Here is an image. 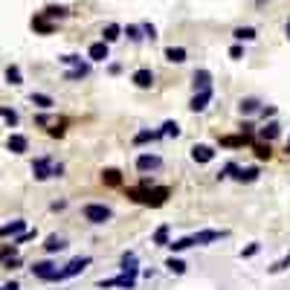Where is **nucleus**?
<instances>
[{"instance_id": "f257e3e1", "label": "nucleus", "mask_w": 290, "mask_h": 290, "mask_svg": "<svg viewBox=\"0 0 290 290\" xmlns=\"http://www.w3.org/2000/svg\"><path fill=\"white\" fill-rule=\"evenodd\" d=\"M128 198H134L136 203H145V206H163L165 198H168V189H151V186L128 189Z\"/></svg>"}, {"instance_id": "f03ea898", "label": "nucleus", "mask_w": 290, "mask_h": 290, "mask_svg": "<svg viewBox=\"0 0 290 290\" xmlns=\"http://www.w3.org/2000/svg\"><path fill=\"white\" fill-rule=\"evenodd\" d=\"M110 215H113V212H110L105 203H87V206H84V218H87L90 224H108Z\"/></svg>"}, {"instance_id": "7ed1b4c3", "label": "nucleus", "mask_w": 290, "mask_h": 290, "mask_svg": "<svg viewBox=\"0 0 290 290\" xmlns=\"http://www.w3.org/2000/svg\"><path fill=\"white\" fill-rule=\"evenodd\" d=\"M99 287H122V290H134L136 287V276L134 273H122V276H113V279H102Z\"/></svg>"}, {"instance_id": "20e7f679", "label": "nucleus", "mask_w": 290, "mask_h": 290, "mask_svg": "<svg viewBox=\"0 0 290 290\" xmlns=\"http://www.w3.org/2000/svg\"><path fill=\"white\" fill-rule=\"evenodd\" d=\"M84 267H90V255H82V258H72L64 270H58V281L64 279H72V276H79V273L84 270Z\"/></svg>"}, {"instance_id": "39448f33", "label": "nucleus", "mask_w": 290, "mask_h": 290, "mask_svg": "<svg viewBox=\"0 0 290 290\" xmlns=\"http://www.w3.org/2000/svg\"><path fill=\"white\" fill-rule=\"evenodd\" d=\"M53 160L50 157H38V160H32V174H35V180H50L53 177Z\"/></svg>"}, {"instance_id": "423d86ee", "label": "nucleus", "mask_w": 290, "mask_h": 290, "mask_svg": "<svg viewBox=\"0 0 290 290\" xmlns=\"http://www.w3.org/2000/svg\"><path fill=\"white\" fill-rule=\"evenodd\" d=\"M32 273H35L38 279H44V281H58V270H55L53 261H35Z\"/></svg>"}, {"instance_id": "0eeeda50", "label": "nucleus", "mask_w": 290, "mask_h": 290, "mask_svg": "<svg viewBox=\"0 0 290 290\" xmlns=\"http://www.w3.org/2000/svg\"><path fill=\"white\" fill-rule=\"evenodd\" d=\"M212 102V87L209 90H195V96H191L189 108L195 110V113H200V110H206V105Z\"/></svg>"}, {"instance_id": "6e6552de", "label": "nucleus", "mask_w": 290, "mask_h": 290, "mask_svg": "<svg viewBox=\"0 0 290 290\" xmlns=\"http://www.w3.org/2000/svg\"><path fill=\"white\" fill-rule=\"evenodd\" d=\"M160 165H163V160L157 154H139L136 157V168H139V172H157Z\"/></svg>"}, {"instance_id": "1a4fd4ad", "label": "nucleus", "mask_w": 290, "mask_h": 290, "mask_svg": "<svg viewBox=\"0 0 290 290\" xmlns=\"http://www.w3.org/2000/svg\"><path fill=\"white\" fill-rule=\"evenodd\" d=\"M191 160L195 163H212L215 160V148L212 145H195L191 148Z\"/></svg>"}, {"instance_id": "9d476101", "label": "nucleus", "mask_w": 290, "mask_h": 290, "mask_svg": "<svg viewBox=\"0 0 290 290\" xmlns=\"http://www.w3.org/2000/svg\"><path fill=\"white\" fill-rule=\"evenodd\" d=\"M6 148H9L12 154H23V151L29 148V139L23 134H12L9 139H6Z\"/></svg>"}, {"instance_id": "9b49d317", "label": "nucleus", "mask_w": 290, "mask_h": 290, "mask_svg": "<svg viewBox=\"0 0 290 290\" xmlns=\"http://www.w3.org/2000/svg\"><path fill=\"white\" fill-rule=\"evenodd\" d=\"M87 55H90V61H105V58L110 55V44H105V41H96V44H90Z\"/></svg>"}, {"instance_id": "f8f14e48", "label": "nucleus", "mask_w": 290, "mask_h": 290, "mask_svg": "<svg viewBox=\"0 0 290 290\" xmlns=\"http://www.w3.org/2000/svg\"><path fill=\"white\" fill-rule=\"evenodd\" d=\"M134 84H136V87H142V90H145V87H151V84H154V72L148 70V67L136 70L134 72Z\"/></svg>"}, {"instance_id": "ddd939ff", "label": "nucleus", "mask_w": 290, "mask_h": 290, "mask_svg": "<svg viewBox=\"0 0 290 290\" xmlns=\"http://www.w3.org/2000/svg\"><path fill=\"white\" fill-rule=\"evenodd\" d=\"M209 82H212V72L209 70H195V76H191L195 90H209Z\"/></svg>"}, {"instance_id": "4468645a", "label": "nucleus", "mask_w": 290, "mask_h": 290, "mask_svg": "<svg viewBox=\"0 0 290 290\" xmlns=\"http://www.w3.org/2000/svg\"><path fill=\"white\" fill-rule=\"evenodd\" d=\"M221 235H224V232H218V229H203V232H198V235H191V238H195L198 247H206V244H212V241H218Z\"/></svg>"}, {"instance_id": "2eb2a0df", "label": "nucleus", "mask_w": 290, "mask_h": 290, "mask_svg": "<svg viewBox=\"0 0 290 290\" xmlns=\"http://www.w3.org/2000/svg\"><path fill=\"white\" fill-rule=\"evenodd\" d=\"M27 229V221H12V224H6V227H0V238H15V235H20Z\"/></svg>"}, {"instance_id": "dca6fc26", "label": "nucleus", "mask_w": 290, "mask_h": 290, "mask_svg": "<svg viewBox=\"0 0 290 290\" xmlns=\"http://www.w3.org/2000/svg\"><path fill=\"white\" fill-rule=\"evenodd\" d=\"M238 183H255L258 180V168L255 165H250V168H235V174H232Z\"/></svg>"}, {"instance_id": "f3484780", "label": "nucleus", "mask_w": 290, "mask_h": 290, "mask_svg": "<svg viewBox=\"0 0 290 290\" xmlns=\"http://www.w3.org/2000/svg\"><path fill=\"white\" fill-rule=\"evenodd\" d=\"M41 15H44V18H50V20H55V18L61 20V18H67V15H70V9H67V6H55V3H50Z\"/></svg>"}, {"instance_id": "a211bd4d", "label": "nucleus", "mask_w": 290, "mask_h": 290, "mask_svg": "<svg viewBox=\"0 0 290 290\" xmlns=\"http://www.w3.org/2000/svg\"><path fill=\"white\" fill-rule=\"evenodd\" d=\"M32 29H35V32H44V35H50V32H53V20L50 18H44V15H35V18H32Z\"/></svg>"}, {"instance_id": "6ab92c4d", "label": "nucleus", "mask_w": 290, "mask_h": 290, "mask_svg": "<svg viewBox=\"0 0 290 290\" xmlns=\"http://www.w3.org/2000/svg\"><path fill=\"white\" fill-rule=\"evenodd\" d=\"M119 35H122V27H119V23H108V27L102 29V41H105V44H113Z\"/></svg>"}, {"instance_id": "aec40b11", "label": "nucleus", "mask_w": 290, "mask_h": 290, "mask_svg": "<svg viewBox=\"0 0 290 290\" xmlns=\"http://www.w3.org/2000/svg\"><path fill=\"white\" fill-rule=\"evenodd\" d=\"M29 102H32L35 108H44V110H50L55 105L53 96H46V93H32V96H29Z\"/></svg>"}, {"instance_id": "412c9836", "label": "nucleus", "mask_w": 290, "mask_h": 290, "mask_svg": "<svg viewBox=\"0 0 290 290\" xmlns=\"http://www.w3.org/2000/svg\"><path fill=\"white\" fill-rule=\"evenodd\" d=\"M165 61L183 64V61H186V50H183V46H168V50H165Z\"/></svg>"}, {"instance_id": "4be33fe9", "label": "nucleus", "mask_w": 290, "mask_h": 290, "mask_svg": "<svg viewBox=\"0 0 290 290\" xmlns=\"http://www.w3.org/2000/svg\"><path fill=\"white\" fill-rule=\"evenodd\" d=\"M165 247H172V253H183V250H189V247H195V238L186 235V238H177V241H168Z\"/></svg>"}, {"instance_id": "5701e85b", "label": "nucleus", "mask_w": 290, "mask_h": 290, "mask_svg": "<svg viewBox=\"0 0 290 290\" xmlns=\"http://www.w3.org/2000/svg\"><path fill=\"white\" fill-rule=\"evenodd\" d=\"M258 136H261L264 142H270V139H276L279 136V122H267V125L258 131Z\"/></svg>"}, {"instance_id": "b1692460", "label": "nucleus", "mask_w": 290, "mask_h": 290, "mask_svg": "<svg viewBox=\"0 0 290 290\" xmlns=\"http://www.w3.org/2000/svg\"><path fill=\"white\" fill-rule=\"evenodd\" d=\"M67 247V241H64L61 235H50L46 238V244H44V250L46 253H58V250H64Z\"/></svg>"}, {"instance_id": "393cba45", "label": "nucleus", "mask_w": 290, "mask_h": 290, "mask_svg": "<svg viewBox=\"0 0 290 290\" xmlns=\"http://www.w3.org/2000/svg\"><path fill=\"white\" fill-rule=\"evenodd\" d=\"M6 82L15 84V87H18V84H23V72H20V67H15V64H12V67H6Z\"/></svg>"}, {"instance_id": "a878e982", "label": "nucleus", "mask_w": 290, "mask_h": 290, "mask_svg": "<svg viewBox=\"0 0 290 290\" xmlns=\"http://www.w3.org/2000/svg\"><path fill=\"white\" fill-rule=\"evenodd\" d=\"M154 139H160V131H139L134 136V145H145V142H154Z\"/></svg>"}, {"instance_id": "bb28decb", "label": "nucleus", "mask_w": 290, "mask_h": 290, "mask_svg": "<svg viewBox=\"0 0 290 290\" xmlns=\"http://www.w3.org/2000/svg\"><path fill=\"white\" fill-rule=\"evenodd\" d=\"M102 180L108 183V186H122V174H119L116 168H105V172H102Z\"/></svg>"}, {"instance_id": "cd10ccee", "label": "nucleus", "mask_w": 290, "mask_h": 290, "mask_svg": "<svg viewBox=\"0 0 290 290\" xmlns=\"http://www.w3.org/2000/svg\"><path fill=\"white\" fill-rule=\"evenodd\" d=\"M244 142H250V136H221V145L224 148H238V145H244Z\"/></svg>"}, {"instance_id": "c85d7f7f", "label": "nucleus", "mask_w": 290, "mask_h": 290, "mask_svg": "<svg viewBox=\"0 0 290 290\" xmlns=\"http://www.w3.org/2000/svg\"><path fill=\"white\" fill-rule=\"evenodd\" d=\"M232 38H235V41H255V29L253 27H238L235 32H232Z\"/></svg>"}, {"instance_id": "c756f323", "label": "nucleus", "mask_w": 290, "mask_h": 290, "mask_svg": "<svg viewBox=\"0 0 290 290\" xmlns=\"http://www.w3.org/2000/svg\"><path fill=\"white\" fill-rule=\"evenodd\" d=\"M87 72H90V67H87V64H76V67H72V70L67 72V82H76V79H84Z\"/></svg>"}, {"instance_id": "7c9ffc66", "label": "nucleus", "mask_w": 290, "mask_h": 290, "mask_svg": "<svg viewBox=\"0 0 290 290\" xmlns=\"http://www.w3.org/2000/svg\"><path fill=\"white\" fill-rule=\"evenodd\" d=\"M0 116H3V122L9 128L18 125V110H12V108H0Z\"/></svg>"}, {"instance_id": "2f4dec72", "label": "nucleus", "mask_w": 290, "mask_h": 290, "mask_svg": "<svg viewBox=\"0 0 290 290\" xmlns=\"http://www.w3.org/2000/svg\"><path fill=\"white\" fill-rule=\"evenodd\" d=\"M154 244L157 247H165V244H168V224H163V227L154 232Z\"/></svg>"}, {"instance_id": "473e14b6", "label": "nucleus", "mask_w": 290, "mask_h": 290, "mask_svg": "<svg viewBox=\"0 0 290 290\" xmlns=\"http://www.w3.org/2000/svg\"><path fill=\"white\" fill-rule=\"evenodd\" d=\"M165 267H168L172 273H177V276H180V273H186V261H183V258H174V255L165 261Z\"/></svg>"}, {"instance_id": "72a5a7b5", "label": "nucleus", "mask_w": 290, "mask_h": 290, "mask_svg": "<svg viewBox=\"0 0 290 290\" xmlns=\"http://www.w3.org/2000/svg\"><path fill=\"white\" fill-rule=\"evenodd\" d=\"M122 270L136 276V255L134 253H125V258H122Z\"/></svg>"}, {"instance_id": "f704fd0d", "label": "nucleus", "mask_w": 290, "mask_h": 290, "mask_svg": "<svg viewBox=\"0 0 290 290\" xmlns=\"http://www.w3.org/2000/svg\"><path fill=\"white\" fill-rule=\"evenodd\" d=\"M258 105H261L258 99H241L238 110H241V113H253V110H258Z\"/></svg>"}, {"instance_id": "c9c22d12", "label": "nucleus", "mask_w": 290, "mask_h": 290, "mask_svg": "<svg viewBox=\"0 0 290 290\" xmlns=\"http://www.w3.org/2000/svg\"><path fill=\"white\" fill-rule=\"evenodd\" d=\"M160 136H180V125H177V122H165Z\"/></svg>"}, {"instance_id": "e433bc0d", "label": "nucleus", "mask_w": 290, "mask_h": 290, "mask_svg": "<svg viewBox=\"0 0 290 290\" xmlns=\"http://www.w3.org/2000/svg\"><path fill=\"white\" fill-rule=\"evenodd\" d=\"M125 35L131 38V41H142V29H139V27H134V23H131V27H125Z\"/></svg>"}, {"instance_id": "4c0bfd02", "label": "nucleus", "mask_w": 290, "mask_h": 290, "mask_svg": "<svg viewBox=\"0 0 290 290\" xmlns=\"http://www.w3.org/2000/svg\"><path fill=\"white\" fill-rule=\"evenodd\" d=\"M287 267H290V253L284 255L281 261H276V264H273V267H270V273H281V270H287Z\"/></svg>"}, {"instance_id": "58836bf2", "label": "nucleus", "mask_w": 290, "mask_h": 290, "mask_svg": "<svg viewBox=\"0 0 290 290\" xmlns=\"http://www.w3.org/2000/svg\"><path fill=\"white\" fill-rule=\"evenodd\" d=\"M255 157H258V160H270V142L267 145H255Z\"/></svg>"}, {"instance_id": "ea45409f", "label": "nucleus", "mask_w": 290, "mask_h": 290, "mask_svg": "<svg viewBox=\"0 0 290 290\" xmlns=\"http://www.w3.org/2000/svg\"><path fill=\"white\" fill-rule=\"evenodd\" d=\"M258 250H261V244H250V247H244V250H241V258H253Z\"/></svg>"}, {"instance_id": "a19ab883", "label": "nucleus", "mask_w": 290, "mask_h": 290, "mask_svg": "<svg viewBox=\"0 0 290 290\" xmlns=\"http://www.w3.org/2000/svg\"><path fill=\"white\" fill-rule=\"evenodd\" d=\"M139 29H142V32H145V35H148V38H151V41H154V38H157V27H154V23H142V27H139Z\"/></svg>"}, {"instance_id": "79ce46f5", "label": "nucleus", "mask_w": 290, "mask_h": 290, "mask_svg": "<svg viewBox=\"0 0 290 290\" xmlns=\"http://www.w3.org/2000/svg\"><path fill=\"white\" fill-rule=\"evenodd\" d=\"M61 61H64V64H72V67H76V64H82V58H79V55H61Z\"/></svg>"}, {"instance_id": "37998d69", "label": "nucleus", "mask_w": 290, "mask_h": 290, "mask_svg": "<svg viewBox=\"0 0 290 290\" xmlns=\"http://www.w3.org/2000/svg\"><path fill=\"white\" fill-rule=\"evenodd\" d=\"M241 55H244V46L241 44H235L232 50H229V58H241Z\"/></svg>"}, {"instance_id": "c03bdc74", "label": "nucleus", "mask_w": 290, "mask_h": 290, "mask_svg": "<svg viewBox=\"0 0 290 290\" xmlns=\"http://www.w3.org/2000/svg\"><path fill=\"white\" fill-rule=\"evenodd\" d=\"M9 255H15V244L12 247H0V258H9Z\"/></svg>"}, {"instance_id": "a18cd8bd", "label": "nucleus", "mask_w": 290, "mask_h": 290, "mask_svg": "<svg viewBox=\"0 0 290 290\" xmlns=\"http://www.w3.org/2000/svg\"><path fill=\"white\" fill-rule=\"evenodd\" d=\"M261 113H264V119H267V116H276V108H273V105H270V108H264Z\"/></svg>"}, {"instance_id": "49530a36", "label": "nucleus", "mask_w": 290, "mask_h": 290, "mask_svg": "<svg viewBox=\"0 0 290 290\" xmlns=\"http://www.w3.org/2000/svg\"><path fill=\"white\" fill-rule=\"evenodd\" d=\"M0 290H20V284H18V281H9L6 287H0Z\"/></svg>"}, {"instance_id": "de8ad7c7", "label": "nucleus", "mask_w": 290, "mask_h": 290, "mask_svg": "<svg viewBox=\"0 0 290 290\" xmlns=\"http://www.w3.org/2000/svg\"><path fill=\"white\" fill-rule=\"evenodd\" d=\"M287 154H290V139H287Z\"/></svg>"}, {"instance_id": "09e8293b", "label": "nucleus", "mask_w": 290, "mask_h": 290, "mask_svg": "<svg viewBox=\"0 0 290 290\" xmlns=\"http://www.w3.org/2000/svg\"><path fill=\"white\" fill-rule=\"evenodd\" d=\"M287 38H290V23H287Z\"/></svg>"}]
</instances>
